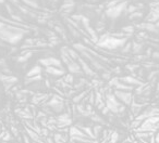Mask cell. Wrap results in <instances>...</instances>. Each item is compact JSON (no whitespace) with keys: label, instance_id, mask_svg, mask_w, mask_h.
Wrapping results in <instances>:
<instances>
[{"label":"cell","instance_id":"6da1fadb","mask_svg":"<svg viewBox=\"0 0 159 143\" xmlns=\"http://www.w3.org/2000/svg\"><path fill=\"white\" fill-rule=\"evenodd\" d=\"M126 39H120L117 38V37H106L105 40L100 43L103 47H107V48H117V47H121L126 43Z\"/></svg>","mask_w":159,"mask_h":143},{"label":"cell","instance_id":"7a4b0ae2","mask_svg":"<svg viewBox=\"0 0 159 143\" xmlns=\"http://www.w3.org/2000/svg\"><path fill=\"white\" fill-rule=\"evenodd\" d=\"M126 1H123V2H121V3H118L117 6H113V7L109 8V9L106 11V14L108 15L109 17H112V19L118 17L123 12V10H126Z\"/></svg>","mask_w":159,"mask_h":143},{"label":"cell","instance_id":"3957f363","mask_svg":"<svg viewBox=\"0 0 159 143\" xmlns=\"http://www.w3.org/2000/svg\"><path fill=\"white\" fill-rule=\"evenodd\" d=\"M142 26L144 27L145 29H147V31H156V25H155V24H153V23L143 24Z\"/></svg>","mask_w":159,"mask_h":143},{"label":"cell","instance_id":"277c9868","mask_svg":"<svg viewBox=\"0 0 159 143\" xmlns=\"http://www.w3.org/2000/svg\"><path fill=\"white\" fill-rule=\"evenodd\" d=\"M124 31H129V33H132V31H133V27L132 26H128L126 28H124Z\"/></svg>","mask_w":159,"mask_h":143},{"label":"cell","instance_id":"5b68a950","mask_svg":"<svg viewBox=\"0 0 159 143\" xmlns=\"http://www.w3.org/2000/svg\"><path fill=\"white\" fill-rule=\"evenodd\" d=\"M154 6H156L157 8H159V1H157V2H155V3H154Z\"/></svg>","mask_w":159,"mask_h":143},{"label":"cell","instance_id":"8992f818","mask_svg":"<svg viewBox=\"0 0 159 143\" xmlns=\"http://www.w3.org/2000/svg\"><path fill=\"white\" fill-rule=\"evenodd\" d=\"M155 25H156V26H157V27H159V21H158V22H157V23H156V24H155Z\"/></svg>","mask_w":159,"mask_h":143}]
</instances>
